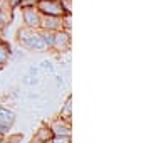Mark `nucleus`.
Returning <instances> with one entry per match:
<instances>
[{"label":"nucleus","instance_id":"obj_1","mask_svg":"<svg viewBox=\"0 0 151 143\" xmlns=\"http://www.w3.org/2000/svg\"><path fill=\"white\" fill-rule=\"evenodd\" d=\"M39 7L45 14H49V15H59V14H62V5H59L57 2H52V0H42Z\"/></svg>","mask_w":151,"mask_h":143},{"label":"nucleus","instance_id":"obj_2","mask_svg":"<svg viewBox=\"0 0 151 143\" xmlns=\"http://www.w3.org/2000/svg\"><path fill=\"white\" fill-rule=\"evenodd\" d=\"M25 22H27L29 25H34V24L37 22V14H35L32 9H27V10H25Z\"/></svg>","mask_w":151,"mask_h":143},{"label":"nucleus","instance_id":"obj_3","mask_svg":"<svg viewBox=\"0 0 151 143\" xmlns=\"http://www.w3.org/2000/svg\"><path fill=\"white\" fill-rule=\"evenodd\" d=\"M5 56H7L5 47H2V46H0V61H4V59H5Z\"/></svg>","mask_w":151,"mask_h":143},{"label":"nucleus","instance_id":"obj_4","mask_svg":"<svg viewBox=\"0 0 151 143\" xmlns=\"http://www.w3.org/2000/svg\"><path fill=\"white\" fill-rule=\"evenodd\" d=\"M44 40H45L47 44H52V42H54V39H52V35H50V34H45V37H44Z\"/></svg>","mask_w":151,"mask_h":143}]
</instances>
